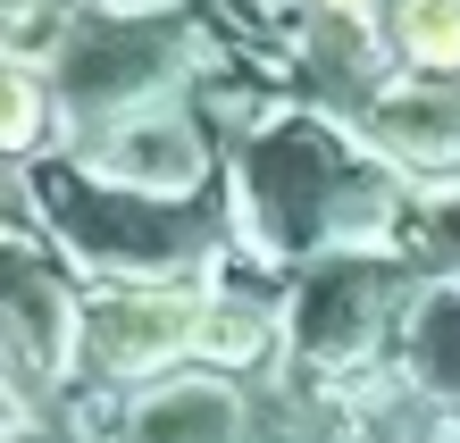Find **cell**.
I'll return each mask as SVG.
<instances>
[{
	"instance_id": "6da1fadb",
	"label": "cell",
	"mask_w": 460,
	"mask_h": 443,
	"mask_svg": "<svg viewBox=\"0 0 460 443\" xmlns=\"http://www.w3.org/2000/svg\"><path fill=\"white\" fill-rule=\"evenodd\" d=\"M184 343H201V301L184 293H134V301H110L101 310V359L110 368H143V359H168Z\"/></svg>"
},
{
	"instance_id": "7a4b0ae2",
	"label": "cell",
	"mask_w": 460,
	"mask_h": 443,
	"mask_svg": "<svg viewBox=\"0 0 460 443\" xmlns=\"http://www.w3.org/2000/svg\"><path fill=\"white\" fill-rule=\"evenodd\" d=\"M394 42L419 75H460V0H402Z\"/></svg>"
},
{
	"instance_id": "3957f363",
	"label": "cell",
	"mask_w": 460,
	"mask_h": 443,
	"mask_svg": "<svg viewBox=\"0 0 460 443\" xmlns=\"http://www.w3.org/2000/svg\"><path fill=\"white\" fill-rule=\"evenodd\" d=\"M34 126H42V93H34V75H9V151H34Z\"/></svg>"
},
{
	"instance_id": "277c9868",
	"label": "cell",
	"mask_w": 460,
	"mask_h": 443,
	"mask_svg": "<svg viewBox=\"0 0 460 443\" xmlns=\"http://www.w3.org/2000/svg\"><path fill=\"white\" fill-rule=\"evenodd\" d=\"M327 9H335V17H368L376 0H327Z\"/></svg>"
}]
</instances>
